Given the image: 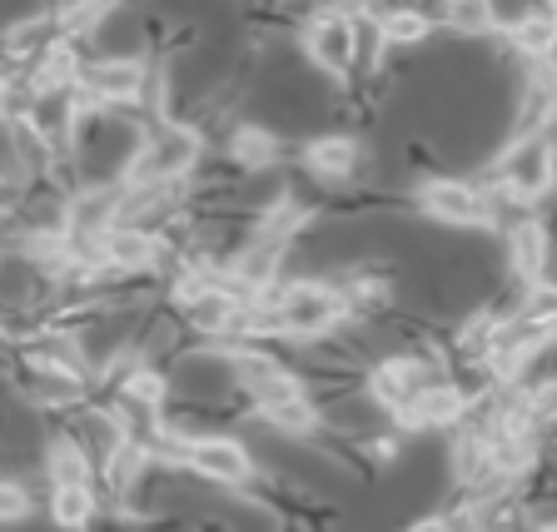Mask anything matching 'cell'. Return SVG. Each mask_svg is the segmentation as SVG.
I'll list each match as a JSON object with an SVG mask.
<instances>
[{"mask_svg": "<svg viewBox=\"0 0 557 532\" xmlns=\"http://www.w3.org/2000/svg\"><path fill=\"white\" fill-rule=\"evenodd\" d=\"M259 423H269V429L278 433V438H309L313 429H319V408H313V398H284V404H269V408H255Z\"/></svg>", "mask_w": 557, "mask_h": 532, "instance_id": "5bb4252c", "label": "cell"}, {"mask_svg": "<svg viewBox=\"0 0 557 532\" xmlns=\"http://www.w3.org/2000/svg\"><path fill=\"white\" fill-rule=\"evenodd\" d=\"M299 46H304V55H309V65L313 70H324L329 81H348L354 75V21L348 15H313L309 25H304V35H299Z\"/></svg>", "mask_w": 557, "mask_h": 532, "instance_id": "52a82bcc", "label": "cell"}, {"mask_svg": "<svg viewBox=\"0 0 557 532\" xmlns=\"http://www.w3.org/2000/svg\"><path fill=\"white\" fill-rule=\"evenodd\" d=\"M259 304H274L284 313V329L289 338H329L348 324V309H344V294L334 284H319V279H289V284H269V289L255 294Z\"/></svg>", "mask_w": 557, "mask_h": 532, "instance_id": "7a4b0ae2", "label": "cell"}, {"mask_svg": "<svg viewBox=\"0 0 557 532\" xmlns=\"http://www.w3.org/2000/svg\"><path fill=\"white\" fill-rule=\"evenodd\" d=\"M199 160H205V135H199L195 125H185V120L164 115V120H154V125H145L125 185H135V189H174L180 180H189V174L199 170Z\"/></svg>", "mask_w": 557, "mask_h": 532, "instance_id": "6da1fadb", "label": "cell"}, {"mask_svg": "<svg viewBox=\"0 0 557 532\" xmlns=\"http://www.w3.org/2000/svg\"><path fill=\"white\" fill-rule=\"evenodd\" d=\"M30 518V493L11 478H0V522H25Z\"/></svg>", "mask_w": 557, "mask_h": 532, "instance_id": "ac0fdd59", "label": "cell"}, {"mask_svg": "<svg viewBox=\"0 0 557 532\" xmlns=\"http://www.w3.org/2000/svg\"><path fill=\"white\" fill-rule=\"evenodd\" d=\"M443 25H448L458 40H493V35L503 30L498 11L483 5V0H458V5H448V11H443Z\"/></svg>", "mask_w": 557, "mask_h": 532, "instance_id": "9a60e30c", "label": "cell"}, {"mask_svg": "<svg viewBox=\"0 0 557 532\" xmlns=\"http://www.w3.org/2000/svg\"><path fill=\"white\" fill-rule=\"evenodd\" d=\"M145 85H150V65L139 55H100L81 70V90L100 110H110V104H139Z\"/></svg>", "mask_w": 557, "mask_h": 532, "instance_id": "8992f818", "label": "cell"}, {"mask_svg": "<svg viewBox=\"0 0 557 532\" xmlns=\"http://www.w3.org/2000/svg\"><path fill=\"white\" fill-rule=\"evenodd\" d=\"M304 164H309L319 180H348V174H359V164H363V145L354 135L309 139V145H304Z\"/></svg>", "mask_w": 557, "mask_h": 532, "instance_id": "30bf717a", "label": "cell"}, {"mask_svg": "<svg viewBox=\"0 0 557 532\" xmlns=\"http://www.w3.org/2000/svg\"><path fill=\"white\" fill-rule=\"evenodd\" d=\"M46 478L55 487H90V453L81 448V438L46 443Z\"/></svg>", "mask_w": 557, "mask_h": 532, "instance_id": "8fae6325", "label": "cell"}, {"mask_svg": "<svg viewBox=\"0 0 557 532\" xmlns=\"http://www.w3.org/2000/svg\"><path fill=\"white\" fill-rule=\"evenodd\" d=\"M463 418H468V394L453 379H443L433 388H423L394 423L408 433H443V429H463Z\"/></svg>", "mask_w": 557, "mask_h": 532, "instance_id": "ba28073f", "label": "cell"}, {"mask_svg": "<svg viewBox=\"0 0 557 532\" xmlns=\"http://www.w3.org/2000/svg\"><path fill=\"white\" fill-rule=\"evenodd\" d=\"M547 264H553V239H547L543 220H512L508 224V274L518 289H537L547 284Z\"/></svg>", "mask_w": 557, "mask_h": 532, "instance_id": "9c48e42d", "label": "cell"}, {"mask_svg": "<svg viewBox=\"0 0 557 532\" xmlns=\"http://www.w3.org/2000/svg\"><path fill=\"white\" fill-rule=\"evenodd\" d=\"M379 21H383V40H388V50L423 46V40L433 35V15H423V11H379Z\"/></svg>", "mask_w": 557, "mask_h": 532, "instance_id": "e0dca14e", "label": "cell"}, {"mask_svg": "<svg viewBox=\"0 0 557 532\" xmlns=\"http://www.w3.org/2000/svg\"><path fill=\"white\" fill-rule=\"evenodd\" d=\"M145 468H150V448L135 438H125L110 458H104V487L115 493V498H129L139 487V478H145Z\"/></svg>", "mask_w": 557, "mask_h": 532, "instance_id": "4fadbf2b", "label": "cell"}, {"mask_svg": "<svg viewBox=\"0 0 557 532\" xmlns=\"http://www.w3.org/2000/svg\"><path fill=\"white\" fill-rule=\"evenodd\" d=\"M150 453H164L180 468H189V473L209 478V483H220V487L255 483V453L234 438H220V433H199V438L195 433H160Z\"/></svg>", "mask_w": 557, "mask_h": 532, "instance_id": "3957f363", "label": "cell"}, {"mask_svg": "<svg viewBox=\"0 0 557 532\" xmlns=\"http://www.w3.org/2000/svg\"><path fill=\"white\" fill-rule=\"evenodd\" d=\"M5 110H11V81L0 75V120H5Z\"/></svg>", "mask_w": 557, "mask_h": 532, "instance_id": "ffe728a7", "label": "cell"}, {"mask_svg": "<svg viewBox=\"0 0 557 532\" xmlns=\"http://www.w3.org/2000/svg\"><path fill=\"white\" fill-rule=\"evenodd\" d=\"M533 532H557V518H547V522H537Z\"/></svg>", "mask_w": 557, "mask_h": 532, "instance_id": "44dd1931", "label": "cell"}, {"mask_svg": "<svg viewBox=\"0 0 557 532\" xmlns=\"http://www.w3.org/2000/svg\"><path fill=\"white\" fill-rule=\"evenodd\" d=\"M408 532H453V528H448V512H429V518L408 522Z\"/></svg>", "mask_w": 557, "mask_h": 532, "instance_id": "d6986e66", "label": "cell"}, {"mask_svg": "<svg viewBox=\"0 0 557 532\" xmlns=\"http://www.w3.org/2000/svg\"><path fill=\"white\" fill-rule=\"evenodd\" d=\"M418 214H429L433 224H448V230H493L498 224V209L493 195L468 180H423L413 189Z\"/></svg>", "mask_w": 557, "mask_h": 532, "instance_id": "5b68a950", "label": "cell"}, {"mask_svg": "<svg viewBox=\"0 0 557 532\" xmlns=\"http://www.w3.org/2000/svg\"><path fill=\"white\" fill-rule=\"evenodd\" d=\"M498 189H508L518 205H537L557 189V139L533 135V139H512L503 145V154L493 160Z\"/></svg>", "mask_w": 557, "mask_h": 532, "instance_id": "277c9868", "label": "cell"}, {"mask_svg": "<svg viewBox=\"0 0 557 532\" xmlns=\"http://www.w3.org/2000/svg\"><path fill=\"white\" fill-rule=\"evenodd\" d=\"M230 154L239 164V174H269L278 160V139L264 125H239L230 135Z\"/></svg>", "mask_w": 557, "mask_h": 532, "instance_id": "7c38bea8", "label": "cell"}, {"mask_svg": "<svg viewBox=\"0 0 557 532\" xmlns=\"http://www.w3.org/2000/svg\"><path fill=\"white\" fill-rule=\"evenodd\" d=\"M50 518L60 532H85L95 522V493L90 487H55L50 493Z\"/></svg>", "mask_w": 557, "mask_h": 532, "instance_id": "2e32d148", "label": "cell"}]
</instances>
